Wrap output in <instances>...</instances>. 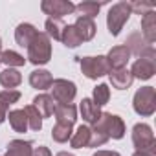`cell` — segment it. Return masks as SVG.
I'll use <instances>...</instances> for the list:
<instances>
[{"label": "cell", "mask_w": 156, "mask_h": 156, "mask_svg": "<svg viewBox=\"0 0 156 156\" xmlns=\"http://www.w3.org/2000/svg\"><path fill=\"white\" fill-rule=\"evenodd\" d=\"M51 98L55 103H62V105H68L73 101L75 94H77V87L75 83L68 81V79H53L51 83Z\"/></svg>", "instance_id": "obj_7"}, {"label": "cell", "mask_w": 156, "mask_h": 156, "mask_svg": "<svg viewBox=\"0 0 156 156\" xmlns=\"http://www.w3.org/2000/svg\"><path fill=\"white\" fill-rule=\"evenodd\" d=\"M79 66L85 77L88 79H98L107 73H110V66L107 62L105 55H98V57H79Z\"/></svg>", "instance_id": "obj_6"}, {"label": "cell", "mask_w": 156, "mask_h": 156, "mask_svg": "<svg viewBox=\"0 0 156 156\" xmlns=\"http://www.w3.org/2000/svg\"><path fill=\"white\" fill-rule=\"evenodd\" d=\"M22 83V75L15 68H6L4 72H0V85L8 90H15Z\"/></svg>", "instance_id": "obj_19"}, {"label": "cell", "mask_w": 156, "mask_h": 156, "mask_svg": "<svg viewBox=\"0 0 156 156\" xmlns=\"http://www.w3.org/2000/svg\"><path fill=\"white\" fill-rule=\"evenodd\" d=\"M0 62H4L8 68H19V66L26 64V59L20 53L13 51V50H6V51H2V55H0Z\"/></svg>", "instance_id": "obj_28"}, {"label": "cell", "mask_w": 156, "mask_h": 156, "mask_svg": "<svg viewBox=\"0 0 156 156\" xmlns=\"http://www.w3.org/2000/svg\"><path fill=\"white\" fill-rule=\"evenodd\" d=\"M28 50V61L35 66L46 64L51 59V41L44 31H37L35 39L30 42Z\"/></svg>", "instance_id": "obj_1"}, {"label": "cell", "mask_w": 156, "mask_h": 156, "mask_svg": "<svg viewBox=\"0 0 156 156\" xmlns=\"http://www.w3.org/2000/svg\"><path fill=\"white\" fill-rule=\"evenodd\" d=\"M90 143H88V147H101V145H105L107 141H108V136L107 134H103L101 130H98V129H94V127H90Z\"/></svg>", "instance_id": "obj_31"}, {"label": "cell", "mask_w": 156, "mask_h": 156, "mask_svg": "<svg viewBox=\"0 0 156 156\" xmlns=\"http://www.w3.org/2000/svg\"><path fill=\"white\" fill-rule=\"evenodd\" d=\"M79 112H81V118H83L88 125H94V123L99 119V116H101V108H99L92 99H88V98H85V99L81 101Z\"/></svg>", "instance_id": "obj_14"}, {"label": "cell", "mask_w": 156, "mask_h": 156, "mask_svg": "<svg viewBox=\"0 0 156 156\" xmlns=\"http://www.w3.org/2000/svg\"><path fill=\"white\" fill-rule=\"evenodd\" d=\"M41 9L50 15V19H62L66 15H72L75 11V4H72L70 0H44L41 4Z\"/></svg>", "instance_id": "obj_8"}, {"label": "cell", "mask_w": 156, "mask_h": 156, "mask_svg": "<svg viewBox=\"0 0 156 156\" xmlns=\"http://www.w3.org/2000/svg\"><path fill=\"white\" fill-rule=\"evenodd\" d=\"M61 42H62L66 48H77V46H81V44H83V41H81L79 33H77V30L73 28V24L64 26V30H62V37H61Z\"/></svg>", "instance_id": "obj_23"}, {"label": "cell", "mask_w": 156, "mask_h": 156, "mask_svg": "<svg viewBox=\"0 0 156 156\" xmlns=\"http://www.w3.org/2000/svg\"><path fill=\"white\" fill-rule=\"evenodd\" d=\"M92 156H121V154L116 152V151H98V152H94Z\"/></svg>", "instance_id": "obj_34"}, {"label": "cell", "mask_w": 156, "mask_h": 156, "mask_svg": "<svg viewBox=\"0 0 156 156\" xmlns=\"http://www.w3.org/2000/svg\"><path fill=\"white\" fill-rule=\"evenodd\" d=\"M73 28L77 30V33H79V37H81L83 42L92 41L94 35H96V30H98V28H96V22H94L92 19H85V17H77Z\"/></svg>", "instance_id": "obj_13"}, {"label": "cell", "mask_w": 156, "mask_h": 156, "mask_svg": "<svg viewBox=\"0 0 156 156\" xmlns=\"http://www.w3.org/2000/svg\"><path fill=\"white\" fill-rule=\"evenodd\" d=\"M6 118H8V116H4V114H2V112H0V125H2V123H4V121H6Z\"/></svg>", "instance_id": "obj_37"}, {"label": "cell", "mask_w": 156, "mask_h": 156, "mask_svg": "<svg viewBox=\"0 0 156 156\" xmlns=\"http://www.w3.org/2000/svg\"><path fill=\"white\" fill-rule=\"evenodd\" d=\"M8 119H9V125L15 132H26L30 127H28V118L24 114L22 108H17V110H11L8 114Z\"/></svg>", "instance_id": "obj_22"}, {"label": "cell", "mask_w": 156, "mask_h": 156, "mask_svg": "<svg viewBox=\"0 0 156 156\" xmlns=\"http://www.w3.org/2000/svg\"><path fill=\"white\" fill-rule=\"evenodd\" d=\"M129 61H130V51H129V48L125 44L114 46L107 55V62H108L110 70H121V68L127 66Z\"/></svg>", "instance_id": "obj_10"}, {"label": "cell", "mask_w": 156, "mask_h": 156, "mask_svg": "<svg viewBox=\"0 0 156 156\" xmlns=\"http://www.w3.org/2000/svg\"><path fill=\"white\" fill-rule=\"evenodd\" d=\"M130 9L136 11V13H140V15H145L149 11H154V4H151V2H132Z\"/></svg>", "instance_id": "obj_32"}, {"label": "cell", "mask_w": 156, "mask_h": 156, "mask_svg": "<svg viewBox=\"0 0 156 156\" xmlns=\"http://www.w3.org/2000/svg\"><path fill=\"white\" fill-rule=\"evenodd\" d=\"M64 26H66V24H64L62 20H59V19H48V20H46V24H44V28H46V31H44V33H46L50 39L61 41Z\"/></svg>", "instance_id": "obj_29"}, {"label": "cell", "mask_w": 156, "mask_h": 156, "mask_svg": "<svg viewBox=\"0 0 156 156\" xmlns=\"http://www.w3.org/2000/svg\"><path fill=\"white\" fill-rule=\"evenodd\" d=\"M31 156H51V152H50V149H48V147L39 145V147H35V149L31 151Z\"/></svg>", "instance_id": "obj_33"}, {"label": "cell", "mask_w": 156, "mask_h": 156, "mask_svg": "<svg viewBox=\"0 0 156 156\" xmlns=\"http://www.w3.org/2000/svg\"><path fill=\"white\" fill-rule=\"evenodd\" d=\"M129 72H130V75L134 79L147 81L156 72V61H154V57H138Z\"/></svg>", "instance_id": "obj_9"}, {"label": "cell", "mask_w": 156, "mask_h": 156, "mask_svg": "<svg viewBox=\"0 0 156 156\" xmlns=\"http://www.w3.org/2000/svg\"><path fill=\"white\" fill-rule=\"evenodd\" d=\"M72 127L73 125H68V123H55V127L51 129V138L53 141L57 143H66L70 138H72Z\"/></svg>", "instance_id": "obj_26"}, {"label": "cell", "mask_w": 156, "mask_h": 156, "mask_svg": "<svg viewBox=\"0 0 156 156\" xmlns=\"http://www.w3.org/2000/svg\"><path fill=\"white\" fill-rule=\"evenodd\" d=\"M108 99H110V88L107 85H98L94 88V92H92V101L101 108L103 105L108 103Z\"/></svg>", "instance_id": "obj_30"}, {"label": "cell", "mask_w": 156, "mask_h": 156, "mask_svg": "<svg viewBox=\"0 0 156 156\" xmlns=\"http://www.w3.org/2000/svg\"><path fill=\"white\" fill-rule=\"evenodd\" d=\"M108 77H110V83H112V87H114L116 90H127V88H130V85H132V81H134V77L130 75V72H129L127 68L110 70Z\"/></svg>", "instance_id": "obj_11"}, {"label": "cell", "mask_w": 156, "mask_h": 156, "mask_svg": "<svg viewBox=\"0 0 156 156\" xmlns=\"http://www.w3.org/2000/svg\"><path fill=\"white\" fill-rule=\"evenodd\" d=\"M53 83V77L48 70H33L30 73V85L37 90H48Z\"/></svg>", "instance_id": "obj_15"}, {"label": "cell", "mask_w": 156, "mask_h": 156, "mask_svg": "<svg viewBox=\"0 0 156 156\" xmlns=\"http://www.w3.org/2000/svg\"><path fill=\"white\" fill-rule=\"evenodd\" d=\"M94 129L101 130L103 134L108 136V140H121L125 136V123L119 116L116 114H110V112H101L99 119L92 125Z\"/></svg>", "instance_id": "obj_3"}, {"label": "cell", "mask_w": 156, "mask_h": 156, "mask_svg": "<svg viewBox=\"0 0 156 156\" xmlns=\"http://www.w3.org/2000/svg\"><path fill=\"white\" fill-rule=\"evenodd\" d=\"M132 107H134L136 114H140L143 118L152 116L156 110V90H154V87H141L134 94Z\"/></svg>", "instance_id": "obj_5"}, {"label": "cell", "mask_w": 156, "mask_h": 156, "mask_svg": "<svg viewBox=\"0 0 156 156\" xmlns=\"http://www.w3.org/2000/svg\"><path fill=\"white\" fill-rule=\"evenodd\" d=\"M53 114H55L57 123H68V125H73V123L77 121V108H75V105H72V103H68V105L57 103Z\"/></svg>", "instance_id": "obj_12"}, {"label": "cell", "mask_w": 156, "mask_h": 156, "mask_svg": "<svg viewBox=\"0 0 156 156\" xmlns=\"http://www.w3.org/2000/svg\"><path fill=\"white\" fill-rule=\"evenodd\" d=\"M141 35L149 44L156 41V13L154 11H149L141 17Z\"/></svg>", "instance_id": "obj_16"}, {"label": "cell", "mask_w": 156, "mask_h": 156, "mask_svg": "<svg viewBox=\"0 0 156 156\" xmlns=\"http://www.w3.org/2000/svg\"><path fill=\"white\" fill-rule=\"evenodd\" d=\"M132 15V9H130V2H118L114 4L110 9H108V15H107V28H108V33L112 37H118L119 31L123 30V26L127 24V20L130 19Z\"/></svg>", "instance_id": "obj_2"}, {"label": "cell", "mask_w": 156, "mask_h": 156, "mask_svg": "<svg viewBox=\"0 0 156 156\" xmlns=\"http://www.w3.org/2000/svg\"><path fill=\"white\" fill-rule=\"evenodd\" d=\"M55 156H75V154H72V152H66V151H62V152H57Z\"/></svg>", "instance_id": "obj_35"}, {"label": "cell", "mask_w": 156, "mask_h": 156, "mask_svg": "<svg viewBox=\"0 0 156 156\" xmlns=\"http://www.w3.org/2000/svg\"><path fill=\"white\" fill-rule=\"evenodd\" d=\"M101 9V4L98 2H90V0H87V2H81V4H75V11L79 17H85V19H94Z\"/></svg>", "instance_id": "obj_24"}, {"label": "cell", "mask_w": 156, "mask_h": 156, "mask_svg": "<svg viewBox=\"0 0 156 156\" xmlns=\"http://www.w3.org/2000/svg\"><path fill=\"white\" fill-rule=\"evenodd\" d=\"M0 55H2V41H0Z\"/></svg>", "instance_id": "obj_38"}, {"label": "cell", "mask_w": 156, "mask_h": 156, "mask_svg": "<svg viewBox=\"0 0 156 156\" xmlns=\"http://www.w3.org/2000/svg\"><path fill=\"white\" fill-rule=\"evenodd\" d=\"M20 99V92L19 90H4L0 92V112L4 116H8V110L11 105H15Z\"/></svg>", "instance_id": "obj_25"}, {"label": "cell", "mask_w": 156, "mask_h": 156, "mask_svg": "<svg viewBox=\"0 0 156 156\" xmlns=\"http://www.w3.org/2000/svg\"><path fill=\"white\" fill-rule=\"evenodd\" d=\"M33 145L31 141H24V140H11L8 143V151L4 156H31Z\"/></svg>", "instance_id": "obj_20"}, {"label": "cell", "mask_w": 156, "mask_h": 156, "mask_svg": "<svg viewBox=\"0 0 156 156\" xmlns=\"http://www.w3.org/2000/svg\"><path fill=\"white\" fill-rule=\"evenodd\" d=\"M132 143L136 147V151L140 152H149V154H156V140H154V132L147 123H136L132 127Z\"/></svg>", "instance_id": "obj_4"}, {"label": "cell", "mask_w": 156, "mask_h": 156, "mask_svg": "<svg viewBox=\"0 0 156 156\" xmlns=\"http://www.w3.org/2000/svg\"><path fill=\"white\" fill-rule=\"evenodd\" d=\"M55 105H57V103H55L53 98L48 96V94H39V96H35V99H33V107L39 110V114L42 116V119L53 116Z\"/></svg>", "instance_id": "obj_18"}, {"label": "cell", "mask_w": 156, "mask_h": 156, "mask_svg": "<svg viewBox=\"0 0 156 156\" xmlns=\"http://www.w3.org/2000/svg\"><path fill=\"white\" fill-rule=\"evenodd\" d=\"M90 127L88 125H81V127H77V130L72 134V138H70V145L73 147V149H85V147H88V143H90Z\"/></svg>", "instance_id": "obj_21"}, {"label": "cell", "mask_w": 156, "mask_h": 156, "mask_svg": "<svg viewBox=\"0 0 156 156\" xmlns=\"http://www.w3.org/2000/svg\"><path fill=\"white\" fill-rule=\"evenodd\" d=\"M35 35H37L35 26H31V24H28V22L19 24L17 30H15V41H17V44L22 46V48H28L30 42L35 39Z\"/></svg>", "instance_id": "obj_17"}, {"label": "cell", "mask_w": 156, "mask_h": 156, "mask_svg": "<svg viewBox=\"0 0 156 156\" xmlns=\"http://www.w3.org/2000/svg\"><path fill=\"white\" fill-rule=\"evenodd\" d=\"M132 156H152V154H149V152H140V151H136Z\"/></svg>", "instance_id": "obj_36"}, {"label": "cell", "mask_w": 156, "mask_h": 156, "mask_svg": "<svg viewBox=\"0 0 156 156\" xmlns=\"http://www.w3.org/2000/svg\"><path fill=\"white\" fill-rule=\"evenodd\" d=\"M22 110H24V114H26V118H28V127H30L31 130L39 132V130L42 129V116L39 114V110H37L33 105H28V107H24Z\"/></svg>", "instance_id": "obj_27"}]
</instances>
